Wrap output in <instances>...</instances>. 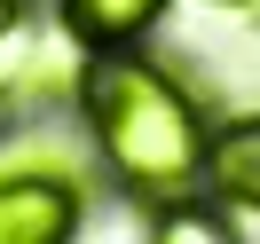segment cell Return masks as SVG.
Listing matches in <instances>:
<instances>
[{"instance_id": "1", "label": "cell", "mask_w": 260, "mask_h": 244, "mask_svg": "<svg viewBox=\"0 0 260 244\" xmlns=\"http://www.w3.org/2000/svg\"><path fill=\"white\" fill-rule=\"evenodd\" d=\"M79 102L95 126L111 173L134 197H189L205 181V118L197 102L166 79L158 63H142L134 48H95V63L79 71Z\"/></svg>"}, {"instance_id": "2", "label": "cell", "mask_w": 260, "mask_h": 244, "mask_svg": "<svg viewBox=\"0 0 260 244\" xmlns=\"http://www.w3.org/2000/svg\"><path fill=\"white\" fill-rule=\"evenodd\" d=\"M87 197L63 173H0V244H71Z\"/></svg>"}, {"instance_id": "3", "label": "cell", "mask_w": 260, "mask_h": 244, "mask_svg": "<svg viewBox=\"0 0 260 244\" xmlns=\"http://www.w3.org/2000/svg\"><path fill=\"white\" fill-rule=\"evenodd\" d=\"M166 0H63V32L79 48H134Z\"/></svg>"}, {"instance_id": "4", "label": "cell", "mask_w": 260, "mask_h": 244, "mask_svg": "<svg viewBox=\"0 0 260 244\" xmlns=\"http://www.w3.org/2000/svg\"><path fill=\"white\" fill-rule=\"evenodd\" d=\"M205 181L229 205H260V118H237L229 134L205 142Z\"/></svg>"}, {"instance_id": "5", "label": "cell", "mask_w": 260, "mask_h": 244, "mask_svg": "<svg viewBox=\"0 0 260 244\" xmlns=\"http://www.w3.org/2000/svg\"><path fill=\"white\" fill-rule=\"evenodd\" d=\"M150 244H237V228H229L213 205H181V197H166V213H158V228H150Z\"/></svg>"}, {"instance_id": "6", "label": "cell", "mask_w": 260, "mask_h": 244, "mask_svg": "<svg viewBox=\"0 0 260 244\" xmlns=\"http://www.w3.org/2000/svg\"><path fill=\"white\" fill-rule=\"evenodd\" d=\"M16 16H24L16 0H0V40H16Z\"/></svg>"}, {"instance_id": "7", "label": "cell", "mask_w": 260, "mask_h": 244, "mask_svg": "<svg viewBox=\"0 0 260 244\" xmlns=\"http://www.w3.org/2000/svg\"><path fill=\"white\" fill-rule=\"evenodd\" d=\"M229 8H244V0H229Z\"/></svg>"}]
</instances>
